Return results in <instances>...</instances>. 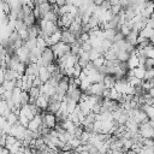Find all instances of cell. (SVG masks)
<instances>
[{"mask_svg": "<svg viewBox=\"0 0 154 154\" xmlns=\"http://www.w3.org/2000/svg\"><path fill=\"white\" fill-rule=\"evenodd\" d=\"M40 59H41L42 65H43L45 67H46L47 65L54 63L55 58H54V55H53V52H52L51 47H47V48H45V49L41 52V57H40Z\"/></svg>", "mask_w": 154, "mask_h": 154, "instance_id": "6da1fadb", "label": "cell"}, {"mask_svg": "<svg viewBox=\"0 0 154 154\" xmlns=\"http://www.w3.org/2000/svg\"><path fill=\"white\" fill-rule=\"evenodd\" d=\"M137 37H138V31H136V30H131V31H130V34H129L128 36H125V37H124V41H125L126 43H129V45H131V46H135V47H136Z\"/></svg>", "mask_w": 154, "mask_h": 154, "instance_id": "7a4b0ae2", "label": "cell"}, {"mask_svg": "<svg viewBox=\"0 0 154 154\" xmlns=\"http://www.w3.org/2000/svg\"><path fill=\"white\" fill-rule=\"evenodd\" d=\"M51 76H52V75L46 70L45 66L38 67V78H40V81H41L42 84H45L46 82H48V79L51 78Z\"/></svg>", "mask_w": 154, "mask_h": 154, "instance_id": "3957f363", "label": "cell"}, {"mask_svg": "<svg viewBox=\"0 0 154 154\" xmlns=\"http://www.w3.org/2000/svg\"><path fill=\"white\" fill-rule=\"evenodd\" d=\"M126 64H128L129 70H132L135 67H138V58L137 57H134V55H130V58L128 59Z\"/></svg>", "mask_w": 154, "mask_h": 154, "instance_id": "277c9868", "label": "cell"}, {"mask_svg": "<svg viewBox=\"0 0 154 154\" xmlns=\"http://www.w3.org/2000/svg\"><path fill=\"white\" fill-rule=\"evenodd\" d=\"M144 72H146V70L143 67H135V69H132V76L136 77L137 79H141V81L144 77Z\"/></svg>", "mask_w": 154, "mask_h": 154, "instance_id": "5b68a950", "label": "cell"}, {"mask_svg": "<svg viewBox=\"0 0 154 154\" xmlns=\"http://www.w3.org/2000/svg\"><path fill=\"white\" fill-rule=\"evenodd\" d=\"M16 142H17V140H16L13 136H10V135H7V136H6V141H5V147H4V148L8 149V148H10L11 146H13Z\"/></svg>", "mask_w": 154, "mask_h": 154, "instance_id": "8992f818", "label": "cell"}, {"mask_svg": "<svg viewBox=\"0 0 154 154\" xmlns=\"http://www.w3.org/2000/svg\"><path fill=\"white\" fill-rule=\"evenodd\" d=\"M29 103V94L28 91H22L20 93V106H25Z\"/></svg>", "mask_w": 154, "mask_h": 154, "instance_id": "52a82bcc", "label": "cell"}, {"mask_svg": "<svg viewBox=\"0 0 154 154\" xmlns=\"http://www.w3.org/2000/svg\"><path fill=\"white\" fill-rule=\"evenodd\" d=\"M91 63H93V65H94L96 69H99V67L103 66V64H105V58H103V57H100V58L95 59V60L91 61Z\"/></svg>", "mask_w": 154, "mask_h": 154, "instance_id": "ba28073f", "label": "cell"}, {"mask_svg": "<svg viewBox=\"0 0 154 154\" xmlns=\"http://www.w3.org/2000/svg\"><path fill=\"white\" fill-rule=\"evenodd\" d=\"M153 76H154V70L150 69V70H146L144 72V77L142 81H152L153 79Z\"/></svg>", "mask_w": 154, "mask_h": 154, "instance_id": "9c48e42d", "label": "cell"}, {"mask_svg": "<svg viewBox=\"0 0 154 154\" xmlns=\"http://www.w3.org/2000/svg\"><path fill=\"white\" fill-rule=\"evenodd\" d=\"M153 64H154V60L153 59H146L144 65H143V69L144 70H150V69H153Z\"/></svg>", "mask_w": 154, "mask_h": 154, "instance_id": "30bf717a", "label": "cell"}, {"mask_svg": "<svg viewBox=\"0 0 154 154\" xmlns=\"http://www.w3.org/2000/svg\"><path fill=\"white\" fill-rule=\"evenodd\" d=\"M6 109H10V108L7 107V105H6V101L0 100V116H2Z\"/></svg>", "mask_w": 154, "mask_h": 154, "instance_id": "8fae6325", "label": "cell"}]
</instances>
